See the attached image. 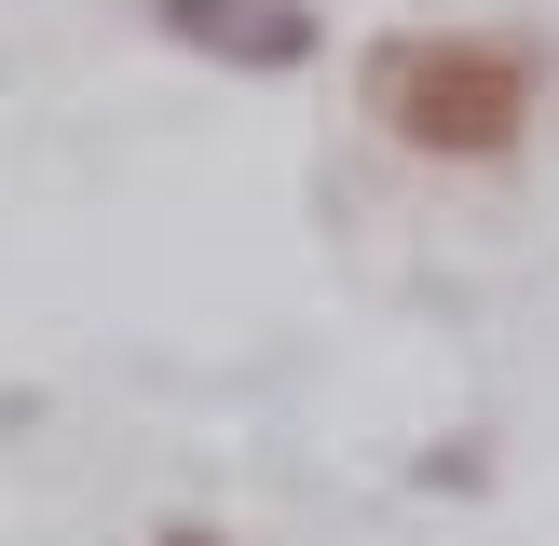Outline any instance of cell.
<instances>
[{
    "label": "cell",
    "instance_id": "2",
    "mask_svg": "<svg viewBox=\"0 0 559 546\" xmlns=\"http://www.w3.org/2000/svg\"><path fill=\"white\" fill-rule=\"evenodd\" d=\"M151 27L218 55V69H314V41H328L314 0H151Z\"/></svg>",
    "mask_w": 559,
    "mask_h": 546
},
{
    "label": "cell",
    "instance_id": "3",
    "mask_svg": "<svg viewBox=\"0 0 559 546\" xmlns=\"http://www.w3.org/2000/svg\"><path fill=\"white\" fill-rule=\"evenodd\" d=\"M164 546H233V533H205V519H178V533H164Z\"/></svg>",
    "mask_w": 559,
    "mask_h": 546
},
{
    "label": "cell",
    "instance_id": "1",
    "mask_svg": "<svg viewBox=\"0 0 559 546\" xmlns=\"http://www.w3.org/2000/svg\"><path fill=\"white\" fill-rule=\"evenodd\" d=\"M355 96L424 164H506L546 109V55L506 41V27H396V41H369Z\"/></svg>",
    "mask_w": 559,
    "mask_h": 546
}]
</instances>
